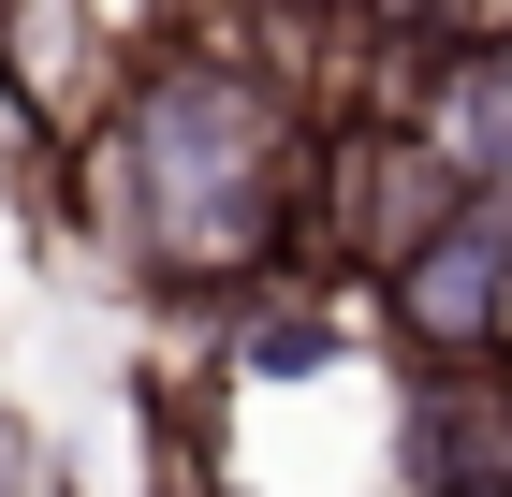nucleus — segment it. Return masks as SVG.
<instances>
[{"instance_id": "4", "label": "nucleus", "mask_w": 512, "mask_h": 497, "mask_svg": "<svg viewBox=\"0 0 512 497\" xmlns=\"http://www.w3.org/2000/svg\"><path fill=\"white\" fill-rule=\"evenodd\" d=\"M352 15H366V0H352Z\"/></svg>"}, {"instance_id": "3", "label": "nucleus", "mask_w": 512, "mask_h": 497, "mask_svg": "<svg viewBox=\"0 0 512 497\" xmlns=\"http://www.w3.org/2000/svg\"><path fill=\"white\" fill-rule=\"evenodd\" d=\"M161 15H191V0H161Z\"/></svg>"}, {"instance_id": "2", "label": "nucleus", "mask_w": 512, "mask_h": 497, "mask_svg": "<svg viewBox=\"0 0 512 497\" xmlns=\"http://www.w3.org/2000/svg\"><path fill=\"white\" fill-rule=\"evenodd\" d=\"M366 307L395 322L410 366H512V220L498 205H454Z\"/></svg>"}, {"instance_id": "1", "label": "nucleus", "mask_w": 512, "mask_h": 497, "mask_svg": "<svg viewBox=\"0 0 512 497\" xmlns=\"http://www.w3.org/2000/svg\"><path fill=\"white\" fill-rule=\"evenodd\" d=\"M308 147L322 117L293 88L249 74V44L220 15H161L132 30L118 88L88 103V176L118 220L132 278L176 307H235L264 278H308Z\"/></svg>"}]
</instances>
